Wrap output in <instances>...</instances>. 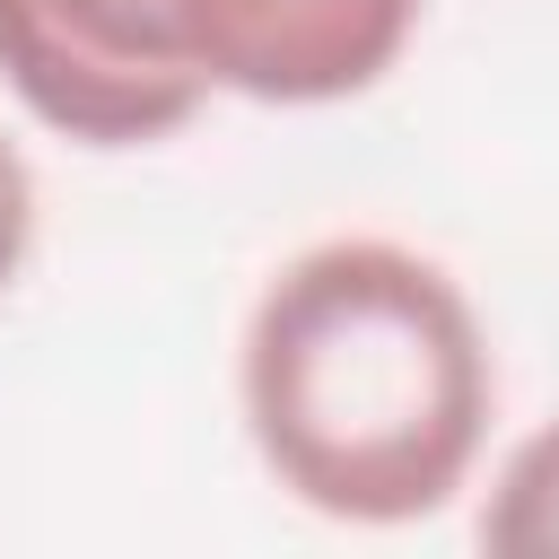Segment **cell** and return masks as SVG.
Returning <instances> with one entry per match:
<instances>
[{
    "mask_svg": "<svg viewBox=\"0 0 559 559\" xmlns=\"http://www.w3.org/2000/svg\"><path fill=\"white\" fill-rule=\"evenodd\" d=\"M236 393L262 472L297 507L332 524H419L480 463L498 358L428 253L332 236L253 297Z\"/></svg>",
    "mask_w": 559,
    "mask_h": 559,
    "instance_id": "6da1fadb",
    "label": "cell"
},
{
    "mask_svg": "<svg viewBox=\"0 0 559 559\" xmlns=\"http://www.w3.org/2000/svg\"><path fill=\"white\" fill-rule=\"evenodd\" d=\"M271 0H0V79L79 148H148L245 96Z\"/></svg>",
    "mask_w": 559,
    "mask_h": 559,
    "instance_id": "7a4b0ae2",
    "label": "cell"
},
{
    "mask_svg": "<svg viewBox=\"0 0 559 559\" xmlns=\"http://www.w3.org/2000/svg\"><path fill=\"white\" fill-rule=\"evenodd\" d=\"M26 245H35V175H26L17 140L0 131V288L26 271Z\"/></svg>",
    "mask_w": 559,
    "mask_h": 559,
    "instance_id": "277c9868",
    "label": "cell"
},
{
    "mask_svg": "<svg viewBox=\"0 0 559 559\" xmlns=\"http://www.w3.org/2000/svg\"><path fill=\"white\" fill-rule=\"evenodd\" d=\"M480 542L507 559H559V419H542L489 480Z\"/></svg>",
    "mask_w": 559,
    "mask_h": 559,
    "instance_id": "3957f363",
    "label": "cell"
}]
</instances>
